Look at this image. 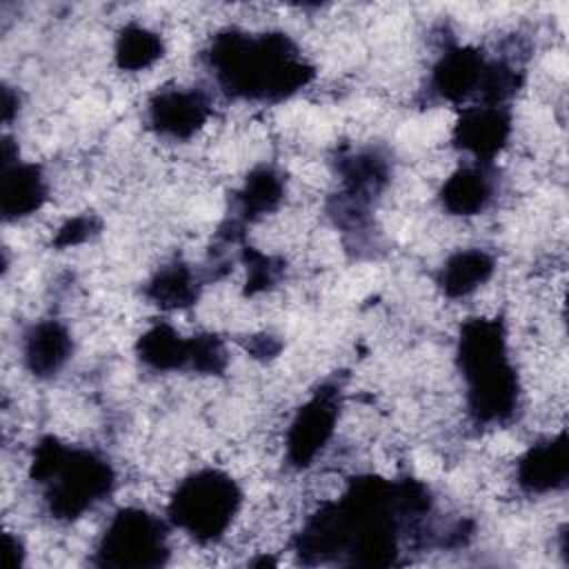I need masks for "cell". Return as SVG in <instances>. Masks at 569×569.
I'll use <instances>...</instances> for the list:
<instances>
[{
	"instance_id": "6da1fadb",
	"label": "cell",
	"mask_w": 569,
	"mask_h": 569,
	"mask_svg": "<svg viewBox=\"0 0 569 569\" xmlns=\"http://www.w3.org/2000/svg\"><path fill=\"white\" fill-rule=\"evenodd\" d=\"M207 60L222 91L244 100H284L307 87L316 73L282 31H218Z\"/></svg>"
},
{
	"instance_id": "7a4b0ae2",
	"label": "cell",
	"mask_w": 569,
	"mask_h": 569,
	"mask_svg": "<svg viewBox=\"0 0 569 569\" xmlns=\"http://www.w3.org/2000/svg\"><path fill=\"white\" fill-rule=\"evenodd\" d=\"M456 365L465 380L467 411L476 425L493 427L511 420L520 407V378L509 356V333L498 316L462 320Z\"/></svg>"
},
{
	"instance_id": "3957f363",
	"label": "cell",
	"mask_w": 569,
	"mask_h": 569,
	"mask_svg": "<svg viewBox=\"0 0 569 569\" xmlns=\"http://www.w3.org/2000/svg\"><path fill=\"white\" fill-rule=\"evenodd\" d=\"M29 480L42 487V500L53 520L73 522L111 496L116 471L93 449L42 436L31 451Z\"/></svg>"
},
{
	"instance_id": "277c9868",
	"label": "cell",
	"mask_w": 569,
	"mask_h": 569,
	"mask_svg": "<svg viewBox=\"0 0 569 569\" xmlns=\"http://www.w3.org/2000/svg\"><path fill=\"white\" fill-rule=\"evenodd\" d=\"M242 489L222 469L184 476L169 496L167 520L200 545L220 542L242 509Z\"/></svg>"
},
{
	"instance_id": "5b68a950",
	"label": "cell",
	"mask_w": 569,
	"mask_h": 569,
	"mask_svg": "<svg viewBox=\"0 0 569 569\" xmlns=\"http://www.w3.org/2000/svg\"><path fill=\"white\" fill-rule=\"evenodd\" d=\"M171 556L167 522L142 507H122L109 520L96 545L102 567L153 569Z\"/></svg>"
},
{
	"instance_id": "8992f818",
	"label": "cell",
	"mask_w": 569,
	"mask_h": 569,
	"mask_svg": "<svg viewBox=\"0 0 569 569\" xmlns=\"http://www.w3.org/2000/svg\"><path fill=\"white\" fill-rule=\"evenodd\" d=\"M340 418V391L333 385H322L313 396L296 409L287 436V460L293 469L311 467L333 440Z\"/></svg>"
},
{
	"instance_id": "52a82bcc",
	"label": "cell",
	"mask_w": 569,
	"mask_h": 569,
	"mask_svg": "<svg viewBox=\"0 0 569 569\" xmlns=\"http://www.w3.org/2000/svg\"><path fill=\"white\" fill-rule=\"evenodd\" d=\"M151 129L169 140L193 138L211 118V102L202 89L164 87L147 104Z\"/></svg>"
},
{
	"instance_id": "ba28073f",
	"label": "cell",
	"mask_w": 569,
	"mask_h": 569,
	"mask_svg": "<svg viewBox=\"0 0 569 569\" xmlns=\"http://www.w3.org/2000/svg\"><path fill=\"white\" fill-rule=\"evenodd\" d=\"M513 129L511 111L500 104H469L453 124V144L473 156V162L489 164L509 142Z\"/></svg>"
},
{
	"instance_id": "9c48e42d",
	"label": "cell",
	"mask_w": 569,
	"mask_h": 569,
	"mask_svg": "<svg viewBox=\"0 0 569 569\" xmlns=\"http://www.w3.org/2000/svg\"><path fill=\"white\" fill-rule=\"evenodd\" d=\"M487 58L473 47H447L431 67V91L451 104L478 98Z\"/></svg>"
},
{
	"instance_id": "30bf717a",
	"label": "cell",
	"mask_w": 569,
	"mask_h": 569,
	"mask_svg": "<svg viewBox=\"0 0 569 569\" xmlns=\"http://www.w3.org/2000/svg\"><path fill=\"white\" fill-rule=\"evenodd\" d=\"M516 482L529 496H547L567 485V438L560 429L527 447L516 460Z\"/></svg>"
},
{
	"instance_id": "8fae6325",
	"label": "cell",
	"mask_w": 569,
	"mask_h": 569,
	"mask_svg": "<svg viewBox=\"0 0 569 569\" xmlns=\"http://www.w3.org/2000/svg\"><path fill=\"white\" fill-rule=\"evenodd\" d=\"M22 365L38 380L56 378L73 353V338L60 320H40L22 336Z\"/></svg>"
},
{
	"instance_id": "7c38bea8",
	"label": "cell",
	"mask_w": 569,
	"mask_h": 569,
	"mask_svg": "<svg viewBox=\"0 0 569 569\" xmlns=\"http://www.w3.org/2000/svg\"><path fill=\"white\" fill-rule=\"evenodd\" d=\"M440 204L453 218H476L496 198V178L489 164L471 162L451 171L440 187Z\"/></svg>"
},
{
	"instance_id": "4fadbf2b",
	"label": "cell",
	"mask_w": 569,
	"mask_h": 569,
	"mask_svg": "<svg viewBox=\"0 0 569 569\" xmlns=\"http://www.w3.org/2000/svg\"><path fill=\"white\" fill-rule=\"evenodd\" d=\"M49 196V184L42 173V167L36 162H4L2 164V216L7 222L22 220L42 209Z\"/></svg>"
},
{
	"instance_id": "5bb4252c",
	"label": "cell",
	"mask_w": 569,
	"mask_h": 569,
	"mask_svg": "<svg viewBox=\"0 0 569 569\" xmlns=\"http://www.w3.org/2000/svg\"><path fill=\"white\" fill-rule=\"evenodd\" d=\"M493 273L496 258L480 247H467L447 256L438 271V287L445 298L462 300L487 284Z\"/></svg>"
},
{
	"instance_id": "9a60e30c",
	"label": "cell",
	"mask_w": 569,
	"mask_h": 569,
	"mask_svg": "<svg viewBox=\"0 0 569 569\" xmlns=\"http://www.w3.org/2000/svg\"><path fill=\"white\" fill-rule=\"evenodd\" d=\"M136 353L144 367L156 373L189 369V338L176 327L160 322L149 327L136 342Z\"/></svg>"
},
{
	"instance_id": "2e32d148",
	"label": "cell",
	"mask_w": 569,
	"mask_h": 569,
	"mask_svg": "<svg viewBox=\"0 0 569 569\" xmlns=\"http://www.w3.org/2000/svg\"><path fill=\"white\" fill-rule=\"evenodd\" d=\"M284 178L271 164H260L249 171L236 200L240 218L247 222H258L273 213L284 200Z\"/></svg>"
},
{
	"instance_id": "e0dca14e",
	"label": "cell",
	"mask_w": 569,
	"mask_h": 569,
	"mask_svg": "<svg viewBox=\"0 0 569 569\" xmlns=\"http://www.w3.org/2000/svg\"><path fill=\"white\" fill-rule=\"evenodd\" d=\"M164 56V38L140 22H127L113 44L116 67L124 73H140L151 69Z\"/></svg>"
},
{
	"instance_id": "ac0fdd59",
	"label": "cell",
	"mask_w": 569,
	"mask_h": 569,
	"mask_svg": "<svg viewBox=\"0 0 569 569\" xmlns=\"http://www.w3.org/2000/svg\"><path fill=\"white\" fill-rule=\"evenodd\" d=\"M200 296L198 276L187 264H167L156 271L147 284V298L151 305L164 311H182L191 307Z\"/></svg>"
},
{
	"instance_id": "d6986e66",
	"label": "cell",
	"mask_w": 569,
	"mask_h": 569,
	"mask_svg": "<svg viewBox=\"0 0 569 569\" xmlns=\"http://www.w3.org/2000/svg\"><path fill=\"white\" fill-rule=\"evenodd\" d=\"M98 231V222L91 216H76L69 218L56 233V244L58 247H76L84 240H89Z\"/></svg>"
},
{
	"instance_id": "ffe728a7",
	"label": "cell",
	"mask_w": 569,
	"mask_h": 569,
	"mask_svg": "<svg viewBox=\"0 0 569 569\" xmlns=\"http://www.w3.org/2000/svg\"><path fill=\"white\" fill-rule=\"evenodd\" d=\"M4 545H7V553L11 556V558H9V565H11V567L22 565V560H24V547H22V540H20V538H16V536H11V533L7 531V533H4Z\"/></svg>"
},
{
	"instance_id": "44dd1931",
	"label": "cell",
	"mask_w": 569,
	"mask_h": 569,
	"mask_svg": "<svg viewBox=\"0 0 569 569\" xmlns=\"http://www.w3.org/2000/svg\"><path fill=\"white\" fill-rule=\"evenodd\" d=\"M16 113H18V93H13L11 87L4 84V89H2V120H4V124H9Z\"/></svg>"
}]
</instances>
